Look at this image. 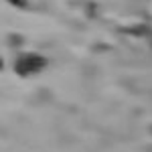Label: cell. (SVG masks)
<instances>
[{"instance_id":"2","label":"cell","mask_w":152,"mask_h":152,"mask_svg":"<svg viewBox=\"0 0 152 152\" xmlns=\"http://www.w3.org/2000/svg\"><path fill=\"white\" fill-rule=\"evenodd\" d=\"M8 2L14 6H26V0H8Z\"/></svg>"},{"instance_id":"3","label":"cell","mask_w":152,"mask_h":152,"mask_svg":"<svg viewBox=\"0 0 152 152\" xmlns=\"http://www.w3.org/2000/svg\"><path fill=\"white\" fill-rule=\"evenodd\" d=\"M150 47H152V33H150Z\"/></svg>"},{"instance_id":"1","label":"cell","mask_w":152,"mask_h":152,"mask_svg":"<svg viewBox=\"0 0 152 152\" xmlns=\"http://www.w3.org/2000/svg\"><path fill=\"white\" fill-rule=\"evenodd\" d=\"M47 65V59L43 55H37V53H23L20 57L16 59L14 67H16V73L18 75H31V73H37Z\"/></svg>"}]
</instances>
